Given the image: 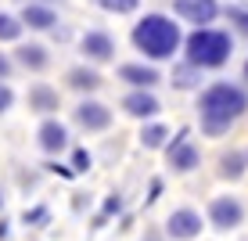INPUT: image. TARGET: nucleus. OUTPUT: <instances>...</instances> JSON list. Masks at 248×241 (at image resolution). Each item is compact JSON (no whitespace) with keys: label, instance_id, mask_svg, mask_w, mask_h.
I'll list each match as a JSON object with an SVG mask.
<instances>
[{"label":"nucleus","instance_id":"1","mask_svg":"<svg viewBox=\"0 0 248 241\" xmlns=\"http://www.w3.org/2000/svg\"><path fill=\"white\" fill-rule=\"evenodd\" d=\"M248 108V94L234 83H212L198 101V119L205 137H223Z\"/></svg>","mask_w":248,"mask_h":241},{"label":"nucleus","instance_id":"2","mask_svg":"<svg viewBox=\"0 0 248 241\" xmlns=\"http://www.w3.org/2000/svg\"><path fill=\"white\" fill-rule=\"evenodd\" d=\"M133 44L137 50H144L148 58H155V62H162V58H173L176 47H180V25H176L169 15H144L140 22L133 25Z\"/></svg>","mask_w":248,"mask_h":241},{"label":"nucleus","instance_id":"3","mask_svg":"<svg viewBox=\"0 0 248 241\" xmlns=\"http://www.w3.org/2000/svg\"><path fill=\"white\" fill-rule=\"evenodd\" d=\"M234 54V40L223 29H194L187 36V65L194 68H219Z\"/></svg>","mask_w":248,"mask_h":241},{"label":"nucleus","instance_id":"4","mask_svg":"<svg viewBox=\"0 0 248 241\" xmlns=\"http://www.w3.org/2000/svg\"><path fill=\"white\" fill-rule=\"evenodd\" d=\"M209 223L216 230H234V227H241L245 223V205L237 202V198H212V205H209Z\"/></svg>","mask_w":248,"mask_h":241},{"label":"nucleus","instance_id":"5","mask_svg":"<svg viewBox=\"0 0 248 241\" xmlns=\"http://www.w3.org/2000/svg\"><path fill=\"white\" fill-rule=\"evenodd\" d=\"M173 11H176V18L194 22L198 29H209V22H216V15H219V4L216 0H173Z\"/></svg>","mask_w":248,"mask_h":241},{"label":"nucleus","instance_id":"6","mask_svg":"<svg viewBox=\"0 0 248 241\" xmlns=\"http://www.w3.org/2000/svg\"><path fill=\"white\" fill-rule=\"evenodd\" d=\"M166 234L173 241H191L202 234V216L194 209H176L173 216L166 220Z\"/></svg>","mask_w":248,"mask_h":241},{"label":"nucleus","instance_id":"7","mask_svg":"<svg viewBox=\"0 0 248 241\" xmlns=\"http://www.w3.org/2000/svg\"><path fill=\"white\" fill-rule=\"evenodd\" d=\"M166 151H169V166H173L176 173H191V169H194V166L202 162L198 148H194V144L187 141V130H180V133H176V141L169 144Z\"/></svg>","mask_w":248,"mask_h":241},{"label":"nucleus","instance_id":"8","mask_svg":"<svg viewBox=\"0 0 248 241\" xmlns=\"http://www.w3.org/2000/svg\"><path fill=\"white\" fill-rule=\"evenodd\" d=\"M72 115L83 130H108L112 126V108H105L101 101H79Z\"/></svg>","mask_w":248,"mask_h":241},{"label":"nucleus","instance_id":"9","mask_svg":"<svg viewBox=\"0 0 248 241\" xmlns=\"http://www.w3.org/2000/svg\"><path fill=\"white\" fill-rule=\"evenodd\" d=\"M79 47H83V54H87L90 62H112V54H115V40L108 36V32H101V29H90Z\"/></svg>","mask_w":248,"mask_h":241},{"label":"nucleus","instance_id":"10","mask_svg":"<svg viewBox=\"0 0 248 241\" xmlns=\"http://www.w3.org/2000/svg\"><path fill=\"white\" fill-rule=\"evenodd\" d=\"M40 148H44L47 155H58V151H65V144H68V130L58 119H47L44 126H40Z\"/></svg>","mask_w":248,"mask_h":241},{"label":"nucleus","instance_id":"11","mask_svg":"<svg viewBox=\"0 0 248 241\" xmlns=\"http://www.w3.org/2000/svg\"><path fill=\"white\" fill-rule=\"evenodd\" d=\"M123 108L130 112V115H137V119H148V115H158V112H162L158 97H155V94H148V90H133V94H126Z\"/></svg>","mask_w":248,"mask_h":241},{"label":"nucleus","instance_id":"12","mask_svg":"<svg viewBox=\"0 0 248 241\" xmlns=\"http://www.w3.org/2000/svg\"><path fill=\"white\" fill-rule=\"evenodd\" d=\"M119 80H126V83H133V87L148 90V87H155L162 76H158V68H151V65H123V68H119Z\"/></svg>","mask_w":248,"mask_h":241},{"label":"nucleus","instance_id":"13","mask_svg":"<svg viewBox=\"0 0 248 241\" xmlns=\"http://www.w3.org/2000/svg\"><path fill=\"white\" fill-rule=\"evenodd\" d=\"M22 25H29V29H50V25L58 22V15L50 11V7L44 4H25V11H22Z\"/></svg>","mask_w":248,"mask_h":241},{"label":"nucleus","instance_id":"14","mask_svg":"<svg viewBox=\"0 0 248 241\" xmlns=\"http://www.w3.org/2000/svg\"><path fill=\"white\" fill-rule=\"evenodd\" d=\"M29 108H36V112H54V108H58V90L36 83V87L29 90Z\"/></svg>","mask_w":248,"mask_h":241},{"label":"nucleus","instance_id":"15","mask_svg":"<svg viewBox=\"0 0 248 241\" xmlns=\"http://www.w3.org/2000/svg\"><path fill=\"white\" fill-rule=\"evenodd\" d=\"M245 173V155H237V151H227V155H219V177H227V180H237Z\"/></svg>","mask_w":248,"mask_h":241},{"label":"nucleus","instance_id":"16","mask_svg":"<svg viewBox=\"0 0 248 241\" xmlns=\"http://www.w3.org/2000/svg\"><path fill=\"white\" fill-rule=\"evenodd\" d=\"M68 87H76V90H97L101 87V76L90 72V68H72V72H68Z\"/></svg>","mask_w":248,"mask_h":241},{"label":"nucleus","instance_id":"17","mask_svg":"<svg viewBox=\"0 0 248 241\" xmlns=\"http://www.w3.org/2000/svg\"><path fill=\"white\" fill-rule=\"evenodd\" d=\"M18 62L25 68H44L47 65V50L40 44H25V47H18Z\"/></svg>","mask_w":248,"mask_h":241},{"label":"nucleus","instance_id":"18","mask_svg":"<svg viewBox=\"0 0 248 241\" xmlns=\"http://www.w3.org/2000/svg\"><path fill=\"white\" fill-rule=\"evenodd\" d=\"M18 36H22V22L15 18V15H4V11H0V40L7 44V40H18Z\"/></svg>","mask_w":248,"mask_h":241},{"label":"nucleus","instance_id":"19","mask_svg":"<svg viewBox=\"0 0 248 241\" xmlns=\"http://www.w3.org/2000/svg\"><path fill=\"white\" fill-rule=\"evenodd\" d=\"M166 137H169L166 126H144L140 144H144V148H162V144H166Z\"/></svg>","mask_w":248,"mask_h":241},{"label":"nucleus","instance_id":"20","mask_svg":"<svg viewBox=\"0 0 248 241\" xmlns=\"http://www.w3.org/2000/svg\"><path fill=\"white\" fill-rule=\"evenodd\" d=\"M97 7H105V11H112V15H130L140 0H93Z\"/></svg>","mask_w":248,"mask_h":241},{"label":"nucleus","instance_id":"21","mask_svg":"<svg viewBox=\"0 0 248 241\" xmlns=\"http://www.w3.org/2000/svg\"><path fill=\"white\" fill-rule=\"evenodd\" d=\"M173 83L176 87H194V83H198V76H194V65H180L173 72Z\"/></svg>","mask_w":248,"mask_h":241},{"label":"nucleus","instance_id":"22","mask_svg":"<svg viewBox=\"0 0 248 241\" xmlns=\"http://www.w3.org/2000/svg\"><path fill=\"white\" fill-rule=\"evenodd\" d=\"M227 15H230V22H234L241 32H248V7H230Z\"/></svg>","mask_w":248,"mask_h":241},{"label":"nucleus","instance_id":"23","mask_svg":"<svg viewBox=\"0 0 248 241\" xmlns=\"http://www.w3.org/2000/svg\"><path fill=\"white\" fill-rule=\"evenodd\" d=\"M11 105H15V90L7 87V83H0V112H7Z\"/></svg>","mask_w":248,"mask_h":241},{"label":"nucleus","instance_id":"24","mask_svg":"<svg viewBox=\"0 0 248 241\" xmlns=\"http://www.w3.org/2000/svg\"><path fill=\"white\" fill-rule=\"evenodd\" d=\"M76 169H90V155L83 151V148L76 151Z\"/></svg>","mask_w":248,"mask_h":241},{"label":"nucleus","instance_id":"25","mask_svg":"<svg viewBox=\"0 0 248 241\" xmlns=\"http://www.w3.org/2000/svg\"><path fill=\"white\" fill-rule=\"evenodd\" d=\"M7 72H11V62H7V58L0 54V83H4V76H7Z\"/></svg>","mask_w":248,"mask_h":241},{"label":"nucleus","instance_id":"26","mask_svg":"<svg viewBox=\"0 0 248 241\" xmlns=\"http://www.w3.org/2000/svg\"><path fill=\"white\" fill-rule=\"evenodd\" d=\"M47 216V209H32V212H25V223H29V220H44Z\"/></svg>","mask_w":248,"mask_h":241},{"label":"nucleus","instance_id":"27","mask_svg":"<svg viewBox=\"0 0 248 241\" xmlns=\"http://www.w3.org/2000/svg\"><path fill=\"white\" fill-rule=\"evenodd\" d=\"M245 80H248V62H245Z\"/></svg>","mask_w":248,"mask_h":241},{"label":"nucleus","instance_id":"28","mask_svg":"<svg viewBox=\"0 0 248 241\" xmlns=\"http://www.w3.org/2000/svg\"><path fill=\"white\" fill-rule=\"evenodd\" d=\"M245 162H248V159H245Z\"/></svg>","mask_w":248,"mask_h":241}]
</instances>
